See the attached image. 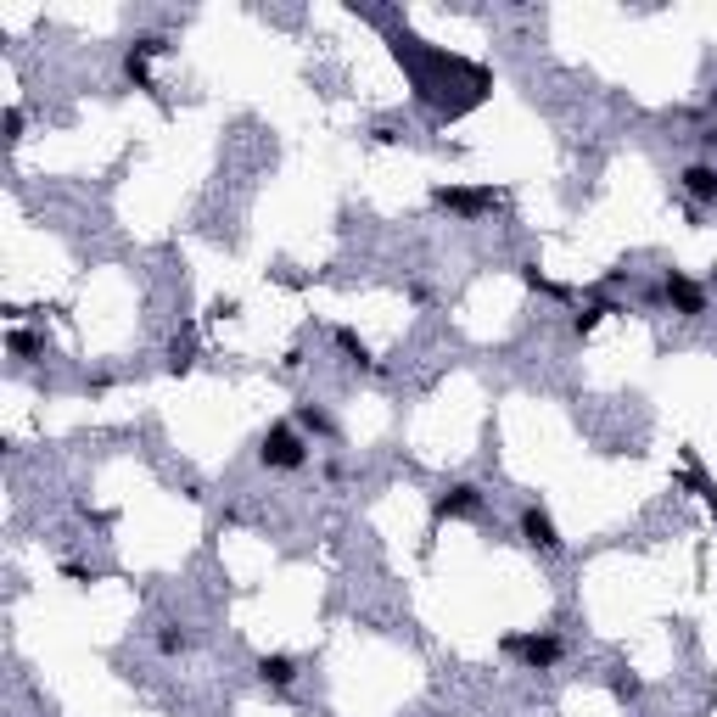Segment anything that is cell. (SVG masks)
Listing matches in <instances>:
<instances>
[{
	"mask_svg": "<svg viewBox=\"0 0 717 717\" xmlns=\"http://www.w3.org/2000/svg\"><path fill=\"white\" fill-rule=\"evenodd\" d=\"M337 342H342V353H348V359H353V365H359V370H365V365H370V353H365V342L353 337V331H337Z\"/></svg>",
	"mask_w": 717,
	"mask_h": 717,
	"instance_id": "12",
	"label": "cell"
},
{
	"mask_svg": "<svg viewBox=\"0 0 717 717\" xmlns=\"http://www.w3.org/2000/svg\"><path fill=\"white\" fill-rule=\"evenodd\" d=\"M17 129H23V113H17V107H6V141H17Z\"/></svg>",
	"mask_w": 717,
	"mask_h": 717,
	"instance_id": "14",
	"label": "cell"
},
{
	"mask_svg": "<svg viewBox=\"0 0 717 717\" xmlns=\"http://www.w3.org/2000/svg\"><path fill=\"white\" fill-rule=\"evenodd\" d=\"M678 191H684L689 202H701V208H717V163H684L678 169Z\"/></svg>",
	"mask_w": 717,
	"mask_h": 717,
	"instance_id": "6",
	"label": "cell"
},
{
	"mask_svg": "<svg viewBox=\"0 0 717 717\" xmlns=\"http://www.w3.org/2000/svg\"><path fill=\"white\" fill-rule=\"evenodd\" d=\"M292 426H297V432H303V437H325V443L337 437V421H331V415H325L320 404H297Z\"/></svg>",
	"mask_w": 717,
	"mask_h": 717,
	"instance_id": "9",
	"label": "cell"
},
{
	"mask_svg": "<svg viewBox=\"0 0 717 717\" xmlns=\"http://www.w3.org/2000/svg\"><path fill=\"white\" fill-rule=\"evenodd\" d=\"M432 202H437V208H449V213H460V219H477V213H488L499 197H493V191H460V185H437Z\"/></svg>",
	"mask_w": 717,
	"mask_h": 717,
	"instance_id": "7",
	"label": "cell"
},
{
	"mask_svg": "<svg viewBox=\"0 0 717 717\" xmlns=\"http://www.w3.org/2000/svg\"><path fill=\"white\" fill-rule=\"evenodd\" d=\"M656 297L667 303L673 314H684V320H695V314H706V286L701 281H689L684 269H661V281H656Z\"/></svg>",
	"mask_w": 717,
	"mask_h": 717,
	"instance_id": "3",
	"label": "cell"
},
{
	"mask_svg": "<svg viewBox=\"0 0 717 717\" xmlns=\"http://www.w3.org/2000/svg\"><path fill=\"white\" fill-rule=\"evenodd\" d=\"M258 465L264 471H303L309 465V437L297 432L292 421H275L258 437Z\"/></svg>",
	"mask_w": 717,
	"mask_h": 717,
	"instance_id": "1",
	"label": "cell"
},
{
	"mask_svg": "<svg viewBox=\"0 0 717 717\" xmlns=\"http://www.w3.org/2000/svg\"><path fill=\"white\" fill-rule=\"evenodd\" d=\"M516 527H521V544L538 549V555H561V549H566L561 527H555V516H549L544 505H521Z\"/></svg>",
	"mask_w": 717,
	"mask_h": 717,
	"instance_id": "4",
	"label": "cell"
},
{
	"mask_svg": "<svg viewBox=\"0 0 717 717\" xmlns=\"http://www.w3.org/2000/svg\"><path fill=\"white\" fill-rule=\"evenodd\" d=\"M12 353L17 359H34V353H45V342L29 337V331H12Z\"/></svg>",
	"mask_w": 717,
	"mask_h": 717,
	"instance_id": "13",
	"label": "cell"
},
{
	"mask_svg": "<svg viewBox=\"0 0 717 717\" xmlns=\"http://www.w3.org/2000/svg\"><path fill=\"white\" fill-rule=\"evenodd\" d=\"M611 695H617V701H639V695H645V678H633L628 667H617V673H611Z\"/></svg>",
	"mask_w": 717,
	"mask_h": 717,
	"instance_id": "11",
	"label": "cell"
},
{
	"mask_svg": "<svg viewBox=\"0 0 717 717\" xmlns=\"http://www.w3.org/2000/svg\"><path fill=\"white\" fill-rule=\"evenodd\" d=\"M253 673H258V684H269V689H292L297 684V656H286V650H275V656H258L253 661Z\"/></svg>",
	"mask_w": 717,
	"mask_h": 717,
	"instance_id": "8",
	"label": "cell"
},
{
	"mask_svg": "<svg viewBox=\"0 0 717 717\" xmlns=\"http://www.w3.org/2000/svg\"><path fill=\"white\" fill-rule=\"evenodd\" d=\"M505 656H516L527 673H549V667L566 656V639H561V633H549V628H538V633H505Z\"/></svg>",
	"mask_w": 717,
	"mask_h": 717,
	"instance_id": "2",
	"label": "cell"
},
{
	"mask_svg": "<svg viewBox=\"0 0 717 717\" xmlns=\"http://www.w3.org/2000/svg\"><path fill=\"white\" fill-rule=\"evenodd\" d=\"M477 510H482V488L477 482H449V488H437V499H432V521L477 516Z\"/></svg>",
	"mask_w": 717,
	"mask_h": 717,
	"instance_id": "5",
	"label": "cell"
},
{
	"mask_svg": "<svg viewBox=\"0 0 717 717\" xmlns=\"http://www.w3.org/2000/svg\"><path fill=\"white\" fill-rule=\"evenodd\" d=\"M157 650H163V656H185V650H191V633H185L180 622H163V628H157Z\"/></svg>",
	"mask_w": 717,
	"mask_h": 717,
	"instance_id": "10",
	"label": "cell"
},
{
	"mask_svg": "<svg viewBox=\"0 0 717 717\" xmlns=\"http://www.w3.org/2000/svg\"><path fill=\"white\" fill-rule=\"evenodd\" d=\"M701 146H712V152H717V129H706V135H701Z\"/></svg>",
	"mask_w": 717,
	"mask_h": 717,
	"instance_id": "15",
	"label": "cell"
}]
</instances>
